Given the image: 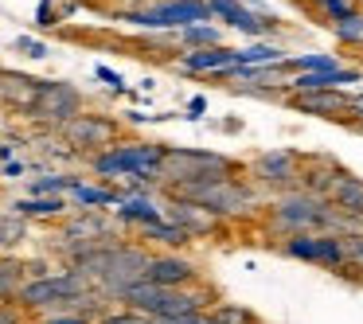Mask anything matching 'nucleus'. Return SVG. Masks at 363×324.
<instances>
[{
	"label": "nucleus",
	"mask_w": 363,
	"mask_h": 324,
	"mask_svg": "<svg viewBox=\"0 0 363 324\" xmlns=\"http://www.w3.org/2000/svg\"><path fill=\"white\" fill-rule=\"evenodd\" d=\"M149 258L152 250L133 238H102V242H90L74 254L67 266L74 274H82L90 281V289L102 293L106 301H121V293L129 285L145 281V269H149Z\"/></svg>",
	"instance_id": "obj_1"
},
{
	"label": "nucleus",
	"mask_w": 363,
	"mask_h": 324,
	"mask_svg": "<svg viewBox=\"0 0 363 324\" xmlns=\"http://www.w3.org/2000/svg\"><path fill=\"white\" fill-rule=\"evenodd\" d=\"M242 172L235 157L215 149H176L164 145V160L157 168V188L160 191H176L184 184H207V180H235Z\"/></svg>",
	"instance_id": "obj_2"
},
{
	"label": "nucleus",
	"mask_w": 363,
	"mask_h": 324,
	"mask_svg": "<svg viewBox=\"0 0 363 324\" xmlns=\"http://www.w3.org/2000/svg\"><path fill=\"white\" fill-rule=\"evenodd\" d=\"M118 305L129 308V313H141V316H157L164 324H180L196 313H207L215 305V297L203 285H196V289H157L149 281H137L121 293Z\"/></svg>",
	"instance_id": "obj_3"
},
{
	"label": "nucleus",
	"mask_w": 363,
	"mask_h": 324,
	"mask_svg": "<svg viewBox=\"0 0 363 324\" xmlns=\"http://www.w3.org/2000/svg\"><path fill=\"white\" fill-rule=\"evenodd\" d=\"M168 199H188V203L203 207L211 219L227 223V219H246L262 207V196L250 188L246 180H207V184H184L176 191H164Z\"/></svg>",
	"instance_id": "obj_4"
},
{
	"label": "nucleus",
	"mask_w": 363,
	"mask_h": 324,
	"mask_svg": "<svg viewBox=\"0 0 363 324\" xmlns=\"http://www.w3.org/2000/svg\"><path fill=\"white\" fill-rule=\"evenodd\" d=\"M90 293V281L82 274H74L71 266L51 269L48 277H32L24 281V289L16 293V305L28 316H55V313H71V301Z\"/></svg>",
	"instance_id": "obj_5"
},
{
	"label": "nucleus",
	"mask_w": 363,
	"mask_h": 324,
	"mask_svg": "<svg viewBox=\"0 0 363 324\" xmlns=\"http://www.w3.org/2000/svg\"><path fill=\"white\" fill-rule=\"evenodd\" d=\"M160 160H164V145L160 141H118L110 149L94 152L90 168L102 180H129V176H157Z\"/></svg>",
	"instance_id": "obj_6"
},
{
	"label": "nucleus",
	"mask_w": 363,
	"mask_h": 324,
	"mask_svg": "<svg viewBox=\"0 0 363 324\" xmlns=\"http://www.w3.org/2000/svg\"><path fill=\"white\" fill-rule=\"evenodd\" d=\"M301 168H305V157L297 149H266V152L246 160L242 172H246V184L254 191L289 196V191L301 188Z\"/></svg>",
	"instance_id": "obj_7"
},
{
	"label": "nucleus",
	"mask_w": 363,
	"mask_h": 324,
	"mask_svg": "<svg viewBox=\"0 0 363 324\" xmlns=\"http://www.w3.org/2000/svg\"><path fill=\"white\" fill-rule=\"evenodd\" d=\"M121 20L145 32H184L191 24H207V0H152L145 9H129L121 12Z\"/></svg>",
	"instance_id": "obj_8"
},
{
	"label": "nucleus",
	"mask_w": 363,
	"mask_h": 324,
	"mask_svg": "<svg viewBox=\"0 0 363 324\" xmlns=\"http://www.w3.org/2000/svg\"><path fill=\"white\" fill-rule=\"evenodd\" d=\"M82 113V90L74 86V82H40V90H35V102L32 110H28V118L40 121V125L48 129H63L71 118H79Z\"/></svg>",
	"instance_id": "obj_9"
},
{
	"label": "nucleus",
	"mask_w": 363,
	"mask_h": 324,
	"mask_svg": "<svg viewBox=\"0 0 363 324\" xmlns=\"http://www.w3.org/2000/svg\"><path fill=\"white\" fill-rule=\"evenodd\" d=\"M59 133H63L67 149H74L79 157H94V152L118 145L121 125L113 118H106V113H86V110H82L79 118H71Z\"/></svg>",
	"instance_id": "obj_10"
},
{
	"label": "nucleus",
	"mask_w": 363,
	"mask_h": 324,
	"mask_svg": "<svg viewBox=\"0 0 363 324\" xmlns=\"http://www.w3.org/2000/svg\"><path fill=\"white\" fill-rule=\"evenodd\" d=\"M145 281L157 285V289H196V285H203V274L180 250H152Z\"/></svg>",
	"instance_id": "obj_11"
},
{
	"label": "nucleus",
	"mask_w": 363,
	"mask_h": 324,
	"mask_svg": "<svg viewBox=\"0 0 363 324\" xmlns=\"http://www.w3.org/2000/svg\"><path fill=\"white\" fill-rule=\"evenodd\" d=\"M281 254L297 262H313L324 269H347L344 258V238L340 235H293L281 238Z\"/></svg>",
	"instance_id": "obj_12"
},
{
	"label": "nucleus",
	"mask_w": 363,
	"mask_h": 324,
	"mask_svg": "<svg viewBox=\"0 0 363 324\" xmlns=\"http://www.w3.org/2000/svg\"><path fill=\"white\" fill-rule=\"evenodd\" d=\"M207 12H211V20L219 16L227 28L250 35V40L269 35V32L277 28V16H274V12H250L246 4H238V0H207Z\"/></svg>",
	"instance_id": "obj_13"
},
{
	"label": "nucleus",
	"mask_w": 363,
	"mask_h": 324,
	"mask_svg": "<svg viewBox=\"0 0 363 324\" xmlns=\"http://www.w3.org/2000/svg\"><path fill=\"white\" fill-rule=\"evenodd\" d=\"M164 211V219L172 223V227H180L188 238H203V235H215V230L223 227L219 219H211V215L203 211V207L188 203V199H168V207H160Z\"/></svg>",
	"instance_id": "obj_14"
},
{
	"label": "nucleus",
	"mask_w": 363,
	"mask_h": 324,
	"mask_svg": "<svg viewBox=\"0 0 363 324\" xmlns=\"http://www.w3.org/2000/svg\"><path fill=\"white\" fill-rule=\"evenodd\" d=\"M347 82H363V71L336 67V71H320V74H293L289 82H281V90L285 94H316V90H340Z\"/></svg>",
	"instance_id": "obj_15"
},
{
	"label": "nucleus",
	"mask_w": 363,
	"mask_h": 324,
	"mask_svg": "<svg viewBox=\"0 0 363 324\" xmlns=\"http://www.w3.org/2000/svg\"><path fill=\"white\" fill-rule=\"evenodd\" d=\"M289 106L301 113H316V118H347L352 94L344 90H316V94H289Z\"/></svg>",
	"instance_id": "obj_16"
},
{
	"label": "nucleus",
	"mask_w": 363,
	"mask_h": 324,
	"mask_svg": "<svg viewBox=\"0 0 363 324\" xmlns=\"http://www.w3.org/2000/svg\"><path fill=\"white\" fill-rule=\"evenodd\" d=\"M35 90H40V79L20 74V71H4V67H0V106L28 113L32 102H35Z\"/></svg>",
	"instance_id": "obj_17"
},
{
	"label": "nucleus",
	"mask_w": 363,
	"mask_h": 324,
	"mask_svg": "<svg viewBox=\"0 0 363 324\" xmlns=\"http://www.w3.org/2000/svg\"><path fill=\"white\" fill-rule=\"evenodd\" d=\"M238 51L235 48H203V51H184L176 63L184 74H219L227 67H235Z\"/></svg>",
	"instance_id": "obj_18"
},
{
	"label": "nucleus",
	"mask_w": 363,
	"mask_h": 324,
	"mask_svg": "<svg viewBox=\"0 0 363 324\" xmlns=\"http://www.w3.org/2000/svg\"><path fill=\"white\" fill-rule=\"evenodd\" d=\"M9 211L12 215H20L24 223H32V219H67V199L63 196H24V199H16V203H9Z\"/></svg>",
	"instance_id": "obj_19"
},
{
	"label": "nucleus",
	"mask_w": 363,
	"mask_h": 324,
	"mask_svg": "<svg viewBox=\"0 0 363 324\" xmlns=\"http://www.w3.org/2000/svg\"><path fill=\"white\" fill-rule=\"evenodd\" d=\"M113 219H118L121 227L141 230V227H149V223H160V219H164V211H160L149 196H125L118 207H113Z\"/></svg>",
	"instance_id": "obj_20"
},
{
	"label": "nucleus",
	"mask_w": 363,
	"mask_h": 324,
	"mask_svg": "<svg viewBox=\"0 0 363 324\" xmlns=\"http://www.w3.org/2000/svg\"><path fill=\"white\" fill-rule=\"evenodd\" d=\"M121 188H106V184H86L79 180L71 188V203L74 211H106V207H118L121 203Z\"/></svg>",
	"instance_id": "obj_21"
},
{
	"label": "nucleus",
	"mask_w": 363,
	"mask_h": 324,
	"mask_svg": "<svg viewBox=\"0 0 363 324\" xmlns=\"http://www.w3.org/2000/svg\"><path fill=\"white\" fill-rule=\"evenodd\" d=\"M328 203L336 207V211L352 215V219H363V180L340 172V180L332 184V191H328Z\"/></svg>",
	"instance_id": "obj_22"
},
{
	"label": "nucleus",
	"mask_w": 363,
	"mask_h": 324,
	"mask_svg": "<svg viewBox=\"0 0 363 324\" xmlns=\"http://www.w3.org/2000/svg\"><path fill=\"white\" fill-rule=\"evenodd\" d=\"M137 238H141V246H160V250H184V246L191 242V238L184 235L180 227H172L168 219L141 227V230H137Z\"/></svg>",
	"instance_id": "obj_23"
},
{
	"label": "nucleus",
	"mask_w": 363,
	"mask_h": 324,
	"mask_svg": "<svg viewBox=\"0 0 363 324\" xmlns=\"http://www.w3.org/2000/svg\"><path fill=\"white\" fill-rule=\"evenodd\" d=\"M79 180H82V176H74V172H43V176H32L28 196H63L67 199Z\"/></svg>",
	"instance_id": "obj_24"
},
{
	"label": "nucleus",
	"mask_w": 363,
	"mask_h": 324,
	"mask_svg": "<svg viewBox=\"0 0 363 324\" xmlns=\"http://www.w3.org/2000/svg\"><path fill=\"white\" fill-rule=\"evenodd\" d=\"M24 258L16 254H0V301H16V293L24 289Z\"/></svg>",
	"instance_id": "obj_25"
},
{
	"label": "nucleus",
	"mask_w": 363,
	"mask_h": 324,
	"mask_svg": "<svg viewBox=\"0 0 363 324\" xmlns=\"http://www.w3.org/2000/svg\"><path fill=\"white\" fill-rule=\"evenodd\" d=\"M207 316H211V324H262L258 313H250V308L238 305V301H215V305L207 308Z\"/></svg>",
	"instance_id": "obj_26"
},
{
	"label": "nucleus",
	"mask_w": 363,
	"mask_h": 324,
	"mask_svg": "<svg viewBox=\"0 0 363 324\" xmlns=\"http://www.w3.org/2000/svg\"><path fill=\"white\" fill-rule=\"evenodd\" d=\"M28 242V223L12 211H0V254H12Z\"/></svg>",
	"instance_id": "obj_27"
},
{
	"label": "nucleus",
	"mask_w": 363,
	"mask_h": 324,
	"mask_svg": "<svg viewBox=\"0 0 363 324\" xmlns=\"http://www.w3.org/2000/svg\"><path fill=\"white\" fill-rule=\"evenodd\" d=\"M184 51H203V48H223V32L215 24H191L180 32Z\"/></svg>",
	"instance_id": "obj_28"
},
{
	"label": "nucleus",
	"mask_w": 363,
	"mask_h": 324,
	"mask_svg": "<svg viewBox=\"0 0 363 324\" xmlns=\"http://www.w3.org/2000/svg\"><path fill=\"white\" fill-rule=\"evenodd\" d=\"M281 59H289V55H285L277 43H254V48L238 51L235 67H274V63H281Z\"/></svg>",
	"instance_id": "obj_29"
},
{
	"label": "nucleus",
	"mask_w": 363,
	"mask_h": 324,
	"mask_svg": "<svg viewBox=\"0 0 363 324\" xmlns=\"http://www.w3.org/2000/svg\"><path fill=\"white\" fill-rule=\"evenodd\" d=\"M332 35H336L340 43H347V48H363V12H352V16L336 20V24H328Z\"/></svg>",
	"instance_id": "obj_30"
},
{
	"label": "nucleus",
	"mask_w": 363,
	"mask_h": 324,
	"mask_svg": "<svg viewBox=\"0 0 363 324\" xmlns=\"http://www.w3.org/2000/svg\"><path fill=\"white\" fill-rule=\"evenodd\" d=\"M308 4H313V12H320L324 24H336V20L359 12V9H355V0H308Z\"/></svg>",
	"instance_id": "obj_31"
},
{
	"label": "nucleus",
	"mask_w": 363,
	"mask_h": 324,
	"mask_svg": "<svg viewBox=\"0 0 363 324\" xmlns=\"http://www.w3.org/2000/svg\"><path fill=\"white\" fill-rule=\"evenodd\" d=\"M340 238H344L347 269H363V230H359V235H340Z\"/></svg>",
	"instance_id": "obj_32"
},
{
	"label": "nucleus",
	"mask_w": 363,
	"mask_h": 324,
	"mask_svg": "<svg viewBox=\"0 0 363 324\" xmlns=\"http://www.w3.org/2000/svg\"><path fill=\"white\" fill-rule=\"evenodd\" d=\"M63 24V12H59L55 0H40V9H35V28H59Z\"/></svg>",
	"instance_id": "obj_33"
},
{
	"label": "nucleus",
	"mask_w": 363,
	"mask_h": 324,
	"mask_svg": "<svg viewBox=\"0 0 363 324\" xmlns=\"http://www.w3.org/2000/svg\"><path fill=\"white\" fill-rule=\"evenodd\" d=\"M16 51L20 55H28V59H35V63H43V59L51 55V48L43 40H32V35H20L16 40Z\"/></svg>",
	"instance_id": "obj_34"
},
{
	"label": "nucleus",
	"mask_w": 363,
	"mask_h": 324,
	"mask_svg": "<svg viewBox=\"0 0 363 324\" xmlns=\"http://www.w3.org/2000/svg\"><path fill=\"white\" fill-rule=\"evenodd\" d=\"M90 324H141V313H129V308H106L98 320Z\"/></svg>",
	"instance_id": "obj_35"
},
{
	"label": "nucleus",
	"mask_w": 363,
	"mask_h": 324,
	"mask_svg": "<svg viewBox=\"0 0 363 324\" xmlns=\"http://www.w3.org/2000/svg\"><path fill=\"white\" fill-rule=\"evenodd\" d=\"M32 316L16 305V301H0V324H28Z\"/></svg>",
	"instance_id": "obj_36"
},
{
	"label": "nucleus",
	"mask_w": 363,
	"mask_h": 324,
	"mask_svg": "<svg viewBox=\"0 0 363 324\" xmlns=\"http://www.w3.org/2000/svg\"><path fill=\"white\" fill-rule=\"evenodd\" d=\"M94 79H98V82H106V86L113 90V94H125V79H121L118 71H110V67L98 63V67H94Z\"/></svg>",
	"instance_id": "obj_37"
},
{
	"label": "nucleus",
	"mask_w": 363,
	"mask_h": 324,
	"mask_svg": "<svg viewBox=\"0 0 363 324\" xmlns=\"http://www.w3.org/2000/svg\"><path fill=\"white\" fill-rule=\"evenodd\" d=\"M28 324H90L86 316H74V313H55V316H32Z\"/></svg>",
	"instance_id": "obj_38"
},
{
	"label": "nucleus",
	"mask_w": 363,
	"mask_h": 324,
	"mask_svg": "<svg viewBox=\"0 0 363 324\" xmlns=\"http://www.w3.org/2000/svg\"><path fill=\"white\" fill-rule=\"evenodd\" d=\"M24 172H28L24 160H9V164H4V180H20Z\"/></svg>",
	"instance_id": "obj_39"
},
{
	"label": "nucleus",
	"mask_w": 363,
	"mask_h": 324,
	"mask_svg": "<svg viewBox=\"0 0 363 324\" xmlns=\"http://www.w3.org/2000/svg\"><path fill=\"white\" fill-rule=\"evenodd\" d=\"M203 110H207V98L196 94V98L188 102V118H203Z\"/></svg>",
	"instance_id": "obj_40"
},
{
	"label": "nucleus",
	"mask_w": 363,
	"mask_h": 324,
	"mask_svg": "<svg viewBox=\"0 0 363 324\" xmlns=\"http://www.w3.org/2000/svg\"><path fill=\"white\" fill-rule=\"evenodd\" d=\"M0 160H4V164L16 160V141H0Z\"/></svg>",
	"instance_id": "obj_41"
},
{
	"label": "nucleus",
	"mask_w": 363,
	"mask_h": 324,
	"mask_svg": "<svg viewBox=\"0 0 363 324\" xmlns=\"http://www.w3.org/2000/svg\"><path fill=\"white\" fill-rule=\"evenodd\" d=\"M118 4H125V12H129V9H145V4H152V0H118Z\"/></svg>",
	"instance_id": "obj_42"
},
{
	"label": "nucleus",
	"mask_w": 363,
	"mask_h": 324,
	"mask_svg": "<svg viewBox=\"0 0 363 324\" xmlns=\"http://www.w3.org/2000/svg\"><path fill=\"white\" fill-rule=\"evenodd\" d=\"M141 324H164V320H157V316H141Z\"/></svg>",
	"instance_id": "obj_43"
}]
</instances>
